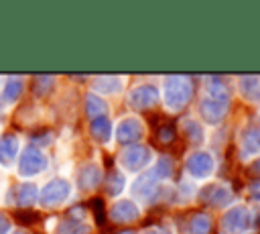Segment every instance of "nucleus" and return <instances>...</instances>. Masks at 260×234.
Here are the masks:
<instances>
[{
	"label": "nucleus",
	"mask_w": 260,
	"mask_h": 234,
	"mask_svg": "<svg viewBox=\"0 0 260 234\" xmlns=\"http://www.w3.org/2000/svg\"><path fill=\"white\" fill-rule=\"evenodd\" d=\"M91 206H93V210H95V220H98V224H104V210H102V199H93V201H91Z\"/></svg>",
	"instance_id": "obj_33"
},
{
	"label": "nucleus",
	"mask_w": 260,
	"mask_h": 234,
	"mask_svg": "<svg viewBox=\"0 0 260 234\" xmlns=\"http://www.w3.org/2000/svg\"><path fill=\"white\" fill-rule=\"evenodd\" d=\"M55 87V77L53 75H41V77H37L35 79V96H39V98H45V96H49L51 94V90Z\"/></svg>",
	"instance_id": "obj_26"
},
{
	"label": "nucleus",
	"mask_w": 260,
	"mask_h": 234,
	"mask_svg": "<svg viewBox=\"0 0 260 234\" xmlns=\"http://www.w3.org/2000/svg\"><path fill=\"white\" fill-rule=\"evenodd\" d=\"M14 234H30V232H26V230H16Z\"/></svg>",
	"instance_id": "obj_38"
},
{
	"label": "nucleus",
	"mask_w": 260,
	"mask_h": 234,
	"mask_svg": "<svg viewBox=\"0 0 260 234\" xmlns=\"http://www.w3.org/2000/svg\"><path fill=\"white\" fill-rule=\"evenodd\" d=\"M156 102H158V90L152 83L136 85L128 94V106L134 110H148L156 106Z\"/></svg>",
	"instance_id": "obj_6"
},
{
	"label": "nucleus",
	"mask_w": 260,
	"mask_h": 234,
	"mask_svg": "<svg viewBox=\"0 0 260 234\" xmlns=\"http://www.w3.org/2000/svg\"><path fill=\"white\" fill-rule=\"evenodd\" d=\"M232 189L228 187V185H223V183H209L207 187H203L201 189V199L203 201H207L209 206H213V208H223V206H228L230 201H232Z\"/></svg>",
	"instance_id": "obj_9"
},
{
	"label": "nucleus",
	"mask_w": 260,
	"mask_h": 234,
	"mask_svg": "<svg viewBox=\"0 0 260 234\" xmlns=\"http://www.w3.org/2000/svg\"><path fill=\"white\" fill-rule=\"evenodd\" d=\"M138 216H140V210L132 199H118L110 208V218L114 222H118V224L134 222V220H138Z\"/></svg>",
	"instance_id": "obj_11"
},
{
	"label": "nucleus",
	"mask_w": 260,
	"mask_h": 234,
	"mask_svg": "<svg viewBox=\"0 0 260 234\" xmlns=\"http://www.w3.org/2000/svg\"><path fill=\"white\" fill-rule=\"evenodd\" d=\"M207 98H213V100H225L230 102V87L223 79L219 77H207Z\"/></svg>",
	"instance_id": "obj_22"
},
{
	"label": "nucleus",
	"mask_w": 260,
	"mask_h": 234,
	"mask_svg": "<svg viewBox=\"0 0 260 234\" xmlns=\"http://www.w3.org/2000/svg\"><path fill=\"white\" fill-rule=\"evenodd\" d=\"M118 234H134V232H130V230H122V232H118Z\"/></svg>",
	"instance_id": "obj_39"
},
{
	"label": "nucleus",
	"mask_w": 260,
	"mask_h": 234,
	"mask_svg": "<svg viewBox=\"0 0 260 234\" xmlns=\"http://www.w3.org/2000/svg\"><path fill=\"white\" fill-rule=\"evenodd\" d=\"M260 151V126H250L242 136V153L252 155Z\"/></svg>",
	"instance_id": "obj_19"
},
{
	"label": "nucleus",
	"mask_w": 260,
	"mask_h": 234,
	"mask_svg": "<svg viewBox=\"0 0 260 234\" xmlns=\"http://www.w3.org/2000/svg\"><path fill=\"white\" fill-rule=\"evenodd\" d=\"M211 230V218L203 212H197L189 220V232L191 234H209Z\"/></svg>",
	"instance_id": "obj_23"
},
{
	"label": "nucleus",
	"mask_w": 260,
	"mask_h": 234,
	"mask_svg": "<svg viewBox=\"0 0 260 234\" xmlns=\"http://www.w3.org/2000/svg\"><path fill=\"white\" fill-rule=\"evenodd\" d=\"M156 138L160 142H171L175 138V128L173 126H160L158 132H156Z\"/></svg>",
	"instance_id": "obj_30"
},
{
	"label": "nucleus",
	"mask_w": 260,
	"mask_h": 234,
	"mask_svg": "<svg viewBox=\"0 0 260 234\" xmlns=\"http://www.w3.org/2000/svg\"><path fill=\"white\" fill-rule=\"evenodd\" d=\"M83 212H85V210H83L81 206H75V208H71V210L67 212V214H69V218H67V220H73V222H81V220H83V216H85Z\"/></svg>",
	"instance_id": "obj_31"
},
{
	"label": "nucleus",
	"mask_w": 260,
	"mask_h": 234,
	"mask_svg": "<svg viewBox=\"0 0 260 234\" xmlns=\"http://www.w3.org/2000/svg\"><path fill=\"white\" fill-rule=\"evenodd\" d=\"M124 187H126V177H124L122 171H116V169H114V171H110V173L106 175V193H108L110 197L120 195Z\"/></svg>",
	"instance_id": "obj_21"
},
{
	"label": "nucleus",
	"mask_w": 260,
	"mask_h": 234,
	"mask_svg": "<svg viewBox=\"0 0 260 234\" xmlns=\"http://www.w3.org/2000/svg\"><path fill=\"white\" fill-rule=\"evenodd\" d=\"M91 136L98 142H108L112 138V122L108 116H100L91 120Z\"/></svg>",
	"instance_id": "obj_17"
},
{
	"label": "nucleus",
	"mask_w": 260,
	"mask_h": 234,
	"mask_svg": "<svg viewBox=\"0 0 260 234\" xmlns=\"http://www.w3.org/2000/svg\"><path fill=\"white\" fill-rule=\"evenodd\" d=\"M250 220H252V214L246 206L230 208L221 218V230L225 234H242L244 230L250 228Z\"/></svg>",
	"instance_id": "obj_4"
},
{
	"label": "nucleus",
	"mask_w": 260,
	"mask_h": 234,
	"mask_svg": "<svg viewBox=\"0 0 260 234\" xmlns=\"http://www.w3.org/2000/svg\"><path fill=\"white\" fill-rule=\"evenodd\" d=\"M22 94V81L18 77H10L4 85V100L6 102H16Z\"/></svg>",
	"instance_id": "obj_27"
},
{
	"label": "nucleus",
	"mask_w": 260,
	"mask_h": 234,
	"mask_svg": "<svg viewBox=\"0 0 260 234\" xmlns=\"http://www.w3.org/2000/svg\"><path fill=\"white\" fill-rule=\"evenodd\" d=\"M14 218H16L20 224H24V226H30V224L39 222V214H37V212H24V210H18V212H14Z\"/></svg>",
	"instance_id": "obj_29"
},
{
	"label": "nucleus",
	"mask_w": 260,
	"mask_h": 234,
	"mask_svg": "<svg viewBox=\"0 0 260 234\" xmlns=\"http://www.w3.org/2000/svg\"><path fill=\"white\" fill-rule=\"evenodd\" d=\"M150 149L144 144H130L126 149H122L118 161L122 167H126L128 171H140L150 163Z\"/></svg>",
	"instance_id": "obj_5"
},
{
	"label": "nucleus",
	"mask_w": 260,
	"mask_h": 234,
	"mask_svg": "<svg viewBox=\"0 0 260 234\" xmlns=\"http://www.w3.org/2000/svg\"><path fill=\"white\" fill-rule=\"evenodd\" d=\"M238 87L242 92V96L250 102H258L260 100V79L252 77V75H244L238 79Z\"/></svg>",
	"instance_id": "obj_16"
},
{
	"label": "nucleus",
	"mask_w": 260,
	"mask_h": 234,
	"mask_svg": "<svg viewBox=\"0 0 260 234\" xmlns=\"http://www.w3.org/2000/svg\"><path fill=\"white\" fill-rule=\"evenodd\" d=\"M18 138L14 136V134H6V136H2L0 138V163L2 165H10L12 163V159L16 157V153H18Z\"/></svg>",
	"instance_id": "obj_15"
},
{
	"label": "nucleus",
	"mask_w": 260,
	"mask_h": 234,
	"mask_svg": "<svg viewBox=\"0 0 260 234\" xmlns=\"http://www.w3.org/2000/svg\"><path fill=\"white\" fill-rule=\"evenodd\" d=\"M183 128H185V136H187V140H191V142H195V144L203 140V128H201V124H199L197 120L187 118V120L183 122Z\"/></svg>",
	"instance_id": "obj_25"
},
{
	"label": "nucleus",
	"mask_w": 260,
	"mask_h": 234,
	"mask_svg": "<svg viewBox=\"0 0 260 234\" xmlns=\"http://www.w3.org/2000/svg\"><path fill=\"white\" fill-rule=\"evenodd\" d=\"M69 193H71L69 181L57 177V179H51V181L41 189L39 201H41V206H45V208H57V206H61V203L69 197Z\"/></svg>",
	"instance_id": "obj_3"
},
{
	"label": "nucleus",
	"mask_w": 260,
	"mask_h": 234,
	"mask_svg": "<svg viewBox=\"0 0 260 234\" xmlns=\"http://www.w3.org/2000/svg\"><path fill=\"white\" fill-rule=\"evenodd\" d=\"M228 110H230V102H225V100L205 98L199 104V112H201V116H203V120L207 124H219L225 118Z\"/></svg>",
	"instance_id": "obj_8"
},
{
	"label": "nucleus",
	"mask_w": 260,
	"mask_h": 234,
	"mask_svg": "<svg viewBox=\"0 0 260 234\" xmlns=\"http://www.w3.org/2000/svg\"><path fill=\"white\" fill-rule=\"evenodd\" d=\"M2 110H4V100L0 98V114H2Z\"/></svg>",
	"instance_id": "obj_37"
},
{
	"label": "nucleus",
	"mask_w": 260,
	"mask_h": 234,
	"mask_svg": "<svg viewBox=\"0 0 260 234\" xmlns=\"http://www.w3.org/2000/svg\"><path fill=\"white\" fill-rule=\"evenodd\" d=\"M116 138L122 144H130L142 138V124L138 118H126L116 128Z\"/></svg>",
	"instance_id": "obj_12"
},
{
	"label": "nucleus",
	"mask_w": 260,
	"mask_h": 234,
	"mask_svg": "<svg viewBox=\"0 0 260 234\" xmlns=\"http://www.w3.org/2000/svg\"><path fill=\"white\" fill-rule=\"evenodd\" d=\"M158 191V177L154 175V171H146L142 175H138V179L132 185V193L140 199H152Z\"/></svg>",
	"instance_id": "obj_10"
},
{
	"label": "nucleus",
	"mask_w": 260,
	"mask_h": 234,
	"mask_svg": "<svg viewBox=\"0 0 260 234\" xmlns=\"http://www.w3.org/2000/svg\"><path fill=\"white\" fill-rule=\"evenodd\" d=\"M47 165H49V159L39 147H26L20 155V161H18V175L20 177L39 175L41 171L47 169Z\"/></svg>",
	"instance_id": "obj_2"
},
{
	"label": "nucleus",
	"mask_w": 260,
	"mask_h": 234,
	"mask_svg": "<svg viewBox=\"0 0 260 234\" xmlns=\"http://www.w3.org/2000/svg\"><path fill=\"white\" fill-rule=\"evenodd\" d=\"M248 193H250L252 199L260 201V179H254V181L248 185Z\"/></svg>",
	"instance_id": "obj_32"
},
{
	"label": "nucleus",
	"mask_w": 260,
	"mask_h": 234,
	"mask_svg": "<svg viewBox=\"0 0 260 234\" xmlns=\"http://www.w3.org/2000/svg\"><path fill=\"white\" fill-rule=\"evenodd\" d=\"M142 234H171V232L165 230V228H160V226H152V228H146Z\"/></svg>",
	"instance_id": "obj_35"
},
{
	"label": "nucleus",
	"mask_w": 260,
	"mask_h": 234,
	"mask_svg": "<svg viewBox=\"0 0 260 234\" xmlns=\"http://www.w3.org/2000/svg\"><path fill=\"white\" fill-rule=\"evenodd\" d=\"M106 112H108V104L100 96L87 94V98H85V114H87V118L95 120L100 116H106Z\"/></svg>",
	"instance_id": "obj_20"
},
{
	"label": "nucleus",
	"mask_w": 260,
	"mask_h": 234,
	"mask_svg": "<svg viewBox=\"0 0 260 234\" xmlns=\"http://www.w3.org/2000/svg\"><path fill=\"white\" fill-rule=\"evenodd\" d=\"M185 169L195 177V179H205L213 173L215 169V163H213V157L207 153V151H197L193 155H189L187 163H185Z\"/></svg>",
	"instance_id": "obj_7"
},
{
	"label": "nucleus",
	"mask_w": 260,
	"mask_h": 234,
	"mask_svg": "<svg viewBox=\"0 0 260 234\" xmlns=\"http://www.w3.org/2000/svg\"><path fill=\"white\" fill-rule=\"evenodd\" d=\"M55 234H89V226L83 222H73V220H61L55 226Z\"/></svg>",
	"instance_id": "obj_24"
},
{
	"label": "nucleus",
	"mask_w": 260,
	"mask_h": 234,
	"mask_svg": "<svg viewBox=\"0 0 260 234\" xmlns=\"http://www.w3.org/2000/svg\"><path fill=\"white\" fill-rule=\"evenodd\" d=\"M193 96V83L189 77L183 75H171L165 79V102L167 108L173 112L183 110Z\"/></svg>",
	"instance_id": "obj_1"
},
{
	"label": "nucleus",
	"mask_w": 260,
	"mask_h": 234,
	"mask_svg": "<svg viewBox=\"0 0 260 234\" xmlns=\"http://www.w3.org/2000/svg\"><path fill=\"white\" fill-rule=\"evenodd\" d=\"M102 181V169L95 165V163H87L79 169V175H77V185L83 189V191H91L100 185Z\"/></svg>",
	"instance_id": "obj_13"
},
{
	"label": "nucleus",
	"mask_w": 260,
	"mask_h": 234,
	"mask_svg": "<svg viewBox=\"0 0 260 234\" xmlns=\"http://www.w3.org/2000/svg\"><path fill=\"white\" fill-rule=\"evenodd\" d=\"M154 175L158 177V179H169L171 177V173H173V159L171 157H158V161H156V165H154Z\"/></svg>",
	"instance_id": "obj_28"
},
{
	"label": "nucleus",
	"mask_w": 260,
	"mask_h": 234,
	"mask_svg": "<svg viewBox=\"0 0 260 234\" xmlns=\"http://www.w3.org/2000/svg\"><path fill=\"white\" fill-rule=\"evenodd\" d=\"M91 87L95 92H100V94H106V96L108 94H116L122 87V79L116 77V75H102V77H95L93 79Z\"/></svg>",
	"instance_id": "obj_18"
},
{
	"label": "nucleus",
	"mask_w": 260,
	"mask_h": 234,
	"mask_svg": "<svg viewBox=\"0 0 260 234\" xmlns=\"http://www.w3.org/2000/svg\"><path fill=\"white\" fill-rule=\"evenodd\" d=\"M252 171H254V173H260V159L252 163Z\"/></svg>",
	"instance_id": "obj_36"
},
{
	"label": "nucleus",
	"mask_w": 260,
	"mask_h": 234,
	"mask_svg": "<svg viewBox=\"0 0 260 234\" xmlns=\"http://www.w3.org/2000/svg\"><path fill=\"white\" fill-rule=\"evenodd\" d=\"M8 230H10V220L0 212V234H8Z\"/></svg>",
	"instance_id": "obj_34"
},
{
	"label": "nucleus",
	"mask_w": 260,
	"mask_h": 234,
	"mask_svg": "<svg viewBox=\"0 0 260 234\" xmlns=\"http://www.w3.org/2000/svg\"><path fill=\"white\" fill-rule=\"evenodd\" d=\"M39 199V189L35 183H20L14 189V201L20 208H28Z\"/></svg>",
	"instance_id": "obj_14"
}]
</instances>
